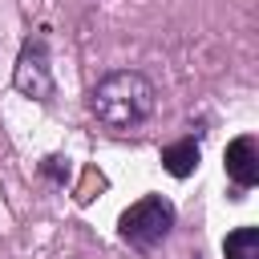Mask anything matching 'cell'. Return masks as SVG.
<instances>
[{"instance_id": "6da1fadb", "label": "cell", "mask_w": 259, "mask_h": 259, "mask_svg": "<svg viewBox=\"0 0 259 259\" xmlns=\"http://www.w3.org/2000/svg\"><path fill=\"white\" fill-rule=\"evenodd\" d=\"M154 105H158V89H154V81H150L146 73H138V69H113V73H105V77L93 85V93H89V113H93L105 130H117V134L138 130V125L154 113Z\"/></svg>"}, {"instance_id": "7a4b0ae2", "label": "cell", "mask_w": 259, "mask_h": 259, "mask_svg": "<svg viewBox=\"0 0 259 259\" xmlns=\"http://www.w3.org/2000/svg\"><path fill=\"white\" fill-rule=\"evenodd\" d=\"M170 231H174V202L162 198V194L138 198V202L125 206L121 219H117V235H121L130 247H138V251L162 247V243L170 239Z\"/></svg>"}, {"instance_id": "3957f363", "label": "cell", "mask_w": 259, "mask_h": 259, "mask_svg": "<svg viewBox=\"0 0 259 259\" xmlns=\"http://www.w3.org/2000/svg\"><path fill=\"white\" fill-rule=\"evenodd\" d=\"M12 85H16L24 97L40 101V105H49V101L57 97V81H53V61H49V36H45V28L32 32V36L20 45V57H16V65H12Z\"/></svg>"}, {"instance_id": "277c9868", "label": "cell", "mask_w": 259, "mask_h": 259, "mask_svg": "<svg viewBox=\"0 0 259 259\" xmlns=\"http://www.w3.org/2000/svg\"><path fill=\"white\" fill-rule=\"evenodd\" d=\"M223 170L235 182V190H251L259 182V142L255 134H239L223 150Z\"/></svg>"}, {"instance_id": "5b68a950", "label": "cell", "mask_w": 259, "mask_h": 259, "mask_svg": "<svg viewBox=\"0 0 259 259\" xmlns=\"http://www.w3.org/2000/svg\"><path fill=\"white\" fill-rule=\"evenodd\" d=\"M198 158H202V150H198L194 138L170 142V146L162 150V166H166V174H174V178H190V174L198 170Z\"/></svg>"}, {"instance_id": "8992f818", "label": "cell", "mask_w": 259, "mask_h": 259, "mask_svg": "<svg viewBox=\"0 0 259 259\" xmlns=\"http://www.w3.org/2000/svg\"><path fill=\"white\" fill-rule=\"evenodd\" d=\"M223 255L227 259H259V227H235L223 239Z\"/></svg>"}, {"instance_id": "52a82bcc", "label": "cell", "mask_w": 259, "mask_h": 259, "mask_svg": "<svg viewBox=\"0 0 259 259\" xmlns=\"http://www.w3.org/2000/svg\"><path fill=\"white\" fill-rule=\"evenodd\" d=\"M40 174H45L49 182H61V186H65V178H69V158H45V162H40Z\"/></svg>"}]
</instances>
